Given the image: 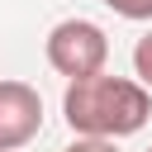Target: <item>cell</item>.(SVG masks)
Segmentation results:
<instances>
[{
    "mask_svg": "<svg viewBox=\"0 0 152 152\" xmlns=\"http://www.w3.org/2000/svg\"><path fill=\"white\" fill-rule=\"evenodd\" d=\"M62 114H66V128L76 138H114L119 142L152 119V90L142 81H128V76L90 71V76L66 81Z\"/></svg>",
    "mask_w": 152,
    "mask_h": 152,
    "instance_id": "6da1fadb",
    "label": "cell"
},
{
    "mask_svg": "<svg viewBox=\"0 0 152 152\" xmlns=\"http://www.w3.org/2000/svg\"><path fill=\"white\" fill-rule=\"evenodd\" d=\"M43 52H48V66H52L57 76L76 81V76H90V71H104V62H109V38H104V28H100L95 19H81V14H76V19H62V24L48 28Z\"/></svg>",
    "mask_w": 152,
    "mask_h": 152,
    "instance_id": "7a4b0ae2",
    "label": "cell"
},
{
    "mask_svg": "<svg viewBox=\"0 0 152 152\" xmlns=\"http://www.w3.org/2000/svg\"><path fill=\"white\" fill-rule=\"evenodd\" d=\"M43 128V95L28 81H0V152H19Z\"/></svg>",
    "mask_w": 152,
    "mask_h": 152,
    "instance_id": "3957f363",
    "label": "cell"
},
{
    "mask_svg": "<svg viewBox=\"0 0 152 152\" xmlns=\"http://www.w3.org/2000/svg\"><path fill=\"white\" fill-rule=\"evenodd\" d=\"M133 76L152 90V33H142V38H138V48H133Z\"/></svg>",
    "mask_w": 152,
    "mask_h": 152,
    "instance_id": "277c9868",
    "label": "cell"
},
{
    "mask_svg": "<svg viewBox=\"0 0 152 152\" xmlns=\"http://www.w3.org/2000/svg\"><path fill=\"white\" fill-rule=\"evenodd\" d=\"M100 5H109L119 19H138V24L152 19V0H100Z\"/></svg>",
    "mask_w": 152,
    "mask_h": 152,
    "instance_id": "5b68a950",
    "label": "cell"
},
{
    "mask_svg": "<svg viewBox=\"0 0 152 152\" xmlns=\"http://www.w3.org/2000/svg\"><path fill=\"white\" fill-rule=\"evenodd\" d=\"M66 152H119V142L114 138H76Z\"/></svg>",
    "mask_w": 152,
    "mask_h": 152,
    "instance_id": "8992f818",
    "label": "cell"
},
{
    "mask_svg": "<svg viewBox=\"0 0 152 152\" xmlns=\"http://www.w3.org/2000/svg\"><path fill=\"white\" fill-rule=\"evenodd\" d=\"M147 152H152V147H147Z\"/></svg>",
    "mask_w": 152,
    "mask_h": 152,
    "instance_id": "52a82bcc",
    "label": "cell"
}]
</instances>
